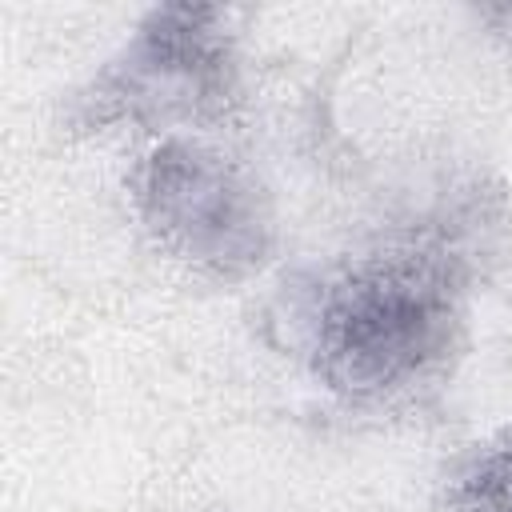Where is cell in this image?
<instances>
[{"label":"cell","mask_w":512,"mask_h":512,"mask_svg":"<svg viewBox=\"0 0 512 512\" xmlns=\"http://www.w3.org/2000/svg\"><path fill=\"white\" fill-rule=\"evenodd\" d=\"M144 240L208 284H248L280 256V204L264 176L208 136L148 140L124 172Z\"/></svg>","instance_id":"3"},{"label":"cell","mask_w":512,"mask_h":512,"mask_svg":"<svg viewBox=\"0 0 512 512\" xmlns=\"http://www.w3.org/2000/svg\"><path fill=\"white\" fill-rule=\"evenodd\" d=\"M472 252L448 228H408L312 268L288 340L316 388L348 408H392L436 388L468 348Z\"/></svg>","instance_id":"1"},{"label":"cell","mask_w":512,"mask_h":512,"mask_svg":"<svg viewBox=\"0 0 512 512\" xmlns=\"http://www.w3.org/2000/svg\"><path fill=\"white\" fill-rule=\"evenodd\" d=\"M244 96V48L232 12L220 4H152L68 88L60 104L64 136L148 140L204 136L228 120Z\"/></svg>","instance_id":"2"},{"label":"cell","mask_w":512,"mask_h":512,"mask_svg":"<svg viewBox=\"0 0 512 512\" xmlns=\"http://www.w3.org/2000/svg\"><path fill=\"white\" fill-rule=\"evenodd\" d=\"M432 512H512V424L476 436L444 464Z\"/></svg>","instance_id":"4"}]
</instances>
